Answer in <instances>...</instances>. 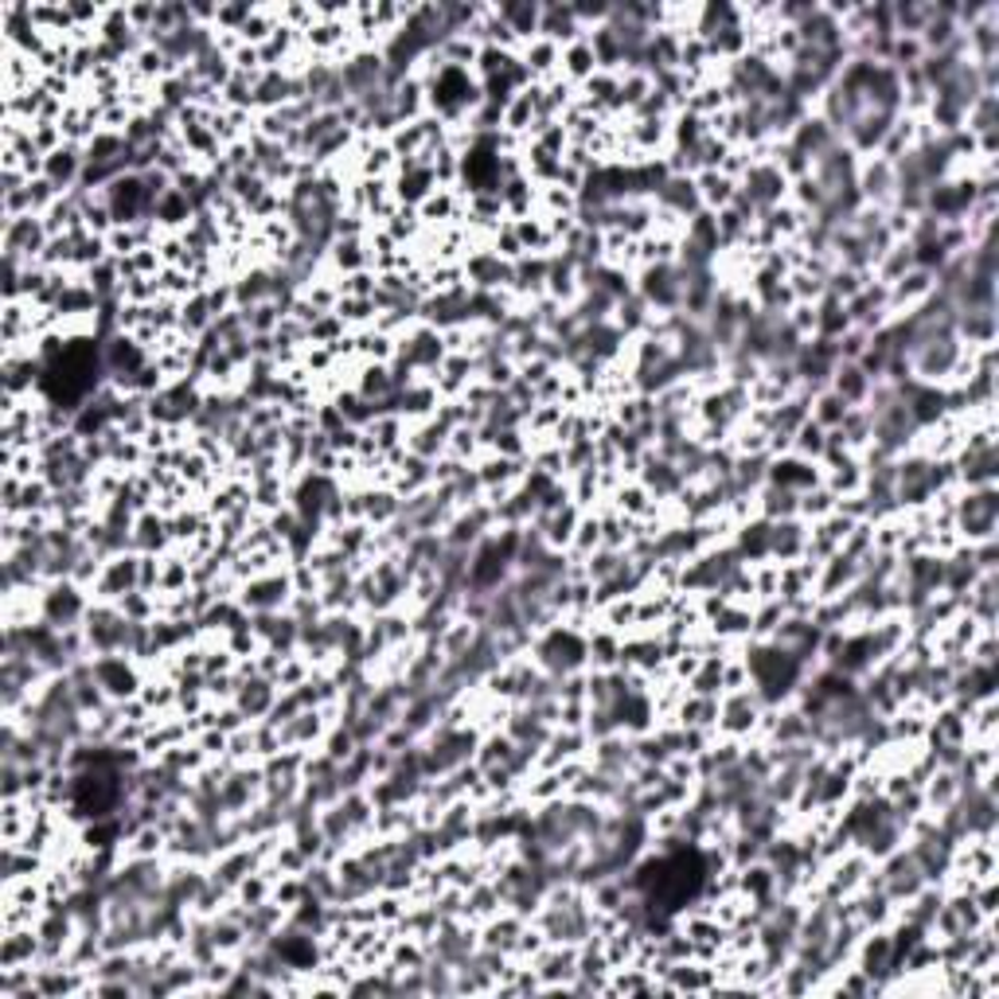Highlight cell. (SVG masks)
<instances>
[{"instance_id":"8","label":"cell","mask_w":999,"mask_h":999,"mask_svg":"<svg viewBox=\"0 0 999 999\" xmlns=\"http://www.w3.org/2000/svg\"><path fill=\"white\" fill-rule=\"evenodd\" d=\"M496 16H500V24H504L508 32H512L515 39L523 44H532L535 36H539V16H543V4H532V0H508V4H496Z\"/></svg>"},{"instance_id":"13","label":"cell","mask_w":999,"mask_h":999,"mask_svg":"<svg viewBox=\"0 0 999 999\" xmlns=\"http://www.w3.org/2000/svg\"><path fill=\"white\" fill-rule=\"evenodd\" d=\"M848 411H851V406L840 399V394L831 391V387H824V391L813 394V402H808V418L820 422L824 430H836V426H840L843 414H848Z\"/></svg>"},{"instance_id":"10","label":"cell","mask_w":999,"mask_h":999,"mask_svg":"<svg viewBox=\"0 0 999 999\" xmlns=\"http://www.w3.org/2000/svg\"><path fill=\"white\" fill-rule=\"evenodd\" d=\"M695 187H699V199H703V211H722V207H730L734 204V196H739V180H730V176H722L719 169H710V172H699L695 176Z\"/></svg>"},{"instance_id":"2","label":"cell","mask_w":999,"mask_h":999,"mask_svg":"<svg viewBox=\"0 0 999 999\" xmlns=\"http://www.w3.org/2000/svg\"><path fill=\"white\" fill-rule=\"evenodd\" d=\"M90 672L98 680V687L106 692L110 703H125V699H137L145 692V672H141V660L125 653H113V656H90Z\"/></svg>"},{"instance_id":"11","label":"cell","mask_w":999,"mask_h":999,"mask_svg":"<svg viewBox=\"0 0 999 999\" xmlns=\"http://www.w3.org/2000/svg\"><path fill=\"white\" fill-rule=\"evenodd\" d=\"M601 66L598 59H594V47H589V39H574V44L562 47V78H570L574 86H582L586 78L598 75Z\"/></svg>"},{"instance_id":"5","label":"cell","mask_w":999,"mask_h":999,"mask_svg":"<svg viewBox=\"0 0 999 999\" xmlns=\"http://www.w3.org/2000/svg\"><path fill=\"white\" fill-rule=\"evenodd\" d=\"M766 485L789 488V492H808V488L824 485V468L816 461H804L796 453H781V458H769V473Z\"/></svg>"},{"instance_id":"9","label":"cell","mask_w":999,"mask_h":999,"mask_svg":"<svg viewBox=\"0 0 999 999\" xmlns=\"http://www.w3.org/2000/svg\"><path fill=\"white\" fill-rule=\"evenodd\" d=\"M828 387L840 394L848 406H863V402H867V394H870V387H875V379H870V375L863 371L860 364H848V360H840V364H836V371H831Z\"/></svg>"},{"instance_id":"3","label":"cell","mask_w":999,"mask_h":999,"mask_svg":"<svg viewBox=\"0 0 999 999\" xmlns=\"http://www.w3.org/2000/svg\"><path fill=\"white\" fill-rule=\"evenodd\" d=\"M293 578H290V566L281 570H266V574H254V578L243 582L239 589V606L246 613H285L293 601Z\"/></svg>"},{"instance_id":"4","label":"cell","mask_w":999,"mask_h":999,"mask_svg":"<svg viewBox=\"0 0 999 999\" xmlns=\"http://www.w3.org/2000/svg\"><path fill=\"white\" fill-rule=\"evenodd\" d=\"M855 192L867 207H894V165L882 157H863L855 169Z\"/></svg>"},{"instance_id":"6","label":"cell","mask_w":999,"mask_h":999,"mask_svg":"<svg viewBox=\"0 0 999 999\" xmlns=\"http://www.w3.org/2000/svg\"><path fill=\"white\" fill-rule=\"evenodd\" d=\"M804 555H808V523L801 515L777 520L773 532H769V562L789 566V562H801Z\"/></svg>"},{"instance_id":"14","label":"cell","mask_w":999,"mask_h":999,"mask_svg":"<svg viewBox=\"0 0 999 999\" xmlns=\"http://www.w3.org/2000/svg\"><path fill=\"white\" fill-rule=\"evenodd\" d=\"M355 750H360V742H355V734L344 727V722H337V727L325 734V754L332 757V762H340V766H344Z\"/></svg>"},{"instance_id":"12","label":"cell","mask_w":999,"mask_h":999,"mask_svg":"<svg viewBox=\"0 0 999 999\" xmlns=\"http://www.w3.org/2000/svg\"><path fill=\"white\" fill-rule=\"evenodd\" d=\"M824 446H828V430L813 418H804L793 430V438H789V453H796V458H804V461H816V465H820V458H824Z\"/></svg>"},{"instance_id":"7","label":"cell","mask_w":999,"mask_h":999,"mask_svg":"<svg viewBox=\"0 0 999 999\" xmlns=\"http://www.w3.org/2000/svg\"><path fill=\"white\" fill-rule=\"evenodd\" d=\"M83 169H86L83 145H63V149H56L51 157H44V176L51 180V184H56L63 196L78 187V180H83Z\"/></svg>"},{"instance_id":"1","label":"cell","mask_w":999,"mask_h":999,"mask_svg":"<svg viewBox=\"0 0 999 999\" xmlns=\"http://www.w3.org/2000/svg\"><path fill=\"white\" fill-rule=\"evenodd\" d=\"M90 601H94L90 589H83L78 582H71V578L47 582L44 594H39V621L56 625L59 633H66V629H83Z\"/></svg>"}]
</instances>
